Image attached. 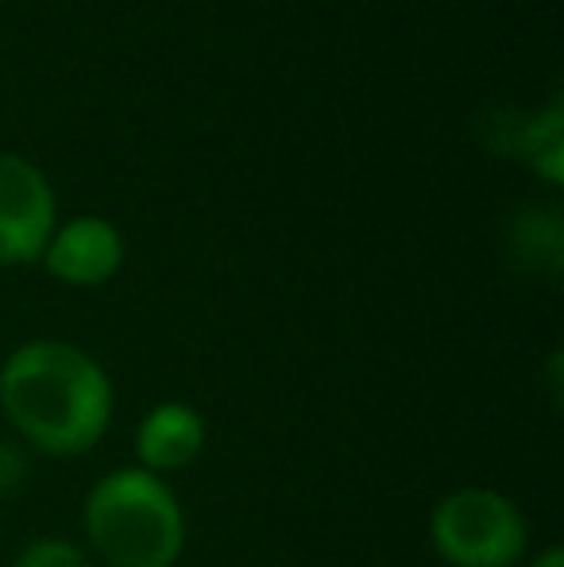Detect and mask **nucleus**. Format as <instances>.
<instances>
[{"instance_id":"f257e3e1","label":"nucleus","mask_w":564,"mask_h":567,"mask_svg":"<svg viewBox=\"0 0 564 567\" xmlns=\"http://www.w3.org/2000/svg\"><path fill=\"white\" fill-rule=\"evenodd\" d=\"M113 379L78 343L28 340L0 363V413L43 455L90 452L113 425Z\"/></svg>"},{"instance_id":"f03ea898","label":"nucleus","mask_w":564,"mask_h":567,"mask_svg":"<svg viewBox=\"0 0 564 567\" xmlns=\"http://www.w3.org/2000/svg\"><path fill=\"white\" fill-rule=\"evenodd\" d=\"M90 556L109 567H174L186 548V514L166 478L116 467L90 486L82 506Z\"/></svg>"},{"instance_id":"7ed1b4c3","label":"nucleus","mask_w":564,"mask_h":567,"mask_svg":"<svg viewBox=\"0 0 564 567\" xmlns=\"http://www.w3.org/2000/svg\"><path fill=\"white\" fill-rule=\"evenodd\" d=\"M429 540L449 567H514L530 548V525L506 494L460 486L433 506Z\"/></svg>"},{"instance_id":"20e7f679","label":"nucleus","mask_w":564,"mask_h":567,"mask_svg":"<svg viewBox=\"0 0 564 567\" xmlns=\"http://www.w3.org/2000/svg\"><path fill=\"white\" fill-rule=\"evenodd\" d=\"M54 189L35 163L0 155V267L39 262L54 231Z\"/></svg>"},{"instance_id":"39448f33","label":"nucleus","mask_w":564,"mask_h":567,"mask_svg":"<svg viewBox=\"0 0 564 567\" xmlns=\"http://www.w3.org/2000/svg\"><path fill=\"white\" fill-rule=\"evenodd\" d=\"M43 267L51 278L66 286H101L121 270L124 236L105 217H74L54 225L43 247Z\"/></svg>"},{"instance_id":"423d86ee","label":"nucleus","mask_w":564,"mask_h":567,"mask_svg":"<svg viewBox=\"0 0 564 567\" xmlns=\"http://www.w3.org/2000/svg\"><path fill=\"white\" fill-rule=\"evenodd\" d=\"M205 449V421L186 402H158L143 413L136 429V467L166 478L197 463Z\"/></svg>"},{"instance_id":"0eeeda50","label":"nucleus","mask_w":564,"mask_h":567,"mask_svg":"<svg viewBox=\"0 0 564 567\" xmlns=\"http://www.w3.org/2000/svg\"><path fill=\"white\" fill-rule=\"evenodd\" d=\"M499 135H491V147L506 151V155H519L542 174L550 186L564 182V109L561 101H553L550 109L534 116H514L503 113L495 116Z\"/></svg>"},{"instance_id":"6e6552de","label":"nucleus","mask_w":564,"mask_h":567,"mask_svg":"<svg viewBox=\"0 0 564 567\" xmlns=\"http://www.w3.org/2000/svg\"><path fill=\"white\" fill-rule=\"evenodd\" d=\"M511 259L534 278H557L564 267V225L553 205H530L511 225Z\"/></svg>"},{"instance_id":"1a4fd4ad","label":"nucleus","mask_w":564,"mask_h":567,"mask_svg":"<svg viewBox=\"0 0 564 567\" xmlns=\"http://www.w3.org/2000/svg\"><path fill=\"white\" fill-rule=\"evenodd\" d=\"M12 567H93V556L66 537H35L20 548Z\"/></svg>"},{"instance_id":"9d476101","label":"nucleus","mask_w":564,"mask_h":567,"mask_svg":"<svg viewBox=\"0 0 564 567\" xmlns=\"http://www.w3.org/2000/svg\"><path fill=\"white\" fill-rule=\"evenodd\" d=\"M31 483V452L20 441H0V502H12Z\"/></svg>"},{"instance_id":"9b49d317","label":"nucleus","mask_w":564,"mask_h":567,"mask_svg":"<svg viewBox=\"0 0 564 567\" xmlns=\"http://www.w3.org/2000/svg\"><path fill=\"white\" fill-rule=\"evenodd\" d=\"M545 382H550V390H553L550 405L557 410V405H561V355H557V351L550 355V374H545Z\"/></svg>"},{"instance_id":"f8f14e48","label":"nucleus","mask_w":564,"mask_h":567,"mask_svg":"<svg viewBox=\"0 0 564 567\" xmlns=\"http://www.w3.org/2000/svg\"><path fill=\"white\" fill-rule=\"evenodd\" d=\"M530 567H564V548L561 545L542 548V553L534 556V564H530Z\"/></svg>"}]
</instances>
